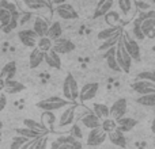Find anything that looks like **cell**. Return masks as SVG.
<instances>
[{
  "label": "cell",
  "mask_w": 155,
  "mask_h": 149,
  "mask_svg": "<svg viewBox=\"0 0 155 149\" xmlns=\"http://www.w3.org/2000/svg\"><path fill=\"white\" fill-rule=\"evenodd\" d=\"M71 102H68L65 98H60V96H49L42 100L37 102V107L41 109L42 111H56V110L68 107Z\"/></svg>",
  "instance_id": "cell-1"
},
{
  "label": "cell",
  "mask_w": 155,
  "mask_h": 149,
  "mask_svg": "<svg viewBox=\"0 0 155 149\" xmlns=\"http://www.w3.org/2000/svg\"><path fill=\"white\" fill-rule=\"evenodd\" d=\"M79 85L72 73H67L63 83V95L68 102H75L79 98Z\"/></svg>",
  "instance_id": "cell-2"
},
{
  "label": "cell",
  "mask_w": 155,
  "mask_h": 149,
  "mask_svg": "<svg viewBox=\"0 0 155 149\" xmlns=\"http://www.w3.org/2000/svg\"><path fill=\"white\" fill-rule=\"evenodd\" d=\"M121 38H123V35H121ZM121 38L118 40L117 45H116V59H117V62L121 68V72L128 73L132 67V59L128 52L125 50V48H124Z\"/></svg>",
  "instance_id": "cell-3"
},
{
  "label": "cell",
  "mask_w": 155,
  "mask_h": 149,
  "mask_svg": "<svg viewBox=\"0 0 155 149\" xmlns=\"http://www.w3.org/2000/svg\"><path fill=\"white\" fill-rule=\"evenodd\" d=\"M123 45L125 48V50L129 53L132 61H140V57H142V53H140V46L137 43V41L135 38H132L128 33L123 31Z\"/></svg>",
  "instance_id": "cell-4"
},
{
  "label": "cell",
  "mask_w": 155,
  "mask_h": 149,
  "mask_svg": "<svg viewBox=\"0 0 155 149\" xmlns=\"http://www.w3.org/2000/svg\"><path fill=\"white\" fill-rule=\"evenodd\" d=\"M127 110H128V100L125 98H120L110 106V118L114 121L125 117Z\"/></svg>",
  "instance_id": "cell-5"
},
{
  "label": "cell",
  "mask_w": 155,
  "mask_h": 149,
  "mask_svg": "<svg viewBox=\"0 0 155 149\" xmlns=\"http://www.w3.org/2000/svg\"><path fill=\"white\" fill-rule=\"evenodd\" d=\"M54 12L59 18L64 19V21H75L78 19V11L68 3L64 4H59L54 7Z\"/></svg>",
  "instance_id": "cell-6"
},
{
  "label": "cell",
  "mask_w": 155,
  "mask_h": 149,
  "mask_svg": "<svg viewBox=\"0 0 155 149\" xmlns=\"http://www.w3.org/2000/svg\"><path fill=\"white\" fill-rule=\"evenodd\" d=\"M18 38L23 46L26 48H33L34 49L37 46V41H38V35L34 33L33 29H23L21 31H18Z\"/></svg>",
  "instance_id": "cell-7"
},
{
  "label": "cell",
  "mask_w": 155,
  "mask_h": 149,
  "mask_svg": "<svg viewBox=\"0 0 155 149\" xmlns=\"http://www.w3.org/2000/svg\"><path fill=\"white\" fill-rule=\"evenodd\" d=\"M106 138H107V134L105 133V132L102 130V128L99 126V128L93 129V130L88 132L86 142H87L88 147H99L101 144H104Z\"/></svg>",
  "instance_id": "cell-8"
},
{
  "label": "cell",
  "mask_w": 155,
  "mask_h": 149,
  "mask_svg": "<svg viewBox=\"0 0 155 149\" xmlns=\"http://www.w3.org/2000/svg\"><path fill=\"white\" fill-rule=\"evenodd\" d=\"M99 91V84L98 83H87L84 84L79 91V99L80 102H88L97 96Z\"/></svg>",
  "instance_id": "cell-9"
},
{
  "label": "cell",
  "mask_w": 155,
  "mask_h": 149,
  "mask_svg": "<svg viewBox=\"0 0 155 149\" xmlns=\"http://www.w3.org/2000/svg\"><path fill=\"white\" fill-rule=\"evenodd\" d=\"M52 50H54L57 54H68L71 52L75 50V43L72 41L67 40V38H59L53 42Z\"/></svg>",
  "instance_id": "cell-10"
},
{
  "label": "cell",
  "mask_w": 155,
  "mask_h": 149,
  "mask_svg": "<svg viewBox=\"0 0 155 149\" xmlns=\"http://www.w3.org/2000/svg\"><path fill=\"white\" fill-rule=\"evenodd\" d=\"M131 88L136 94L142 95H148V94H155V84L147 80H136L135 83H132Z\"/></svg>",
  "instance_id": "cell-11"
},
{
  "label": "cell",
  "mask_w": 155,
  "mask_h": 149,
  "mask_svg": "<svg viewBox=\"0 0 155 149\" xmlns=\"http://www.w3.org/2000/svg\"><path fill=\"white\" fill-rule=\"evenodd\" d=\"M22 8L26 11H42L51 8V3L48 0H22Z\"/></svg>",
  "instance_id": "cell-12"
},
{
  "label": "cell",
  "mask_w": 155,
  "mask_h": 149,
  "mask_svg": "<svg viewBox=\"0 0 155 149\" xmlns=\"http://www.w3.org/2000/svg\"><path fill=\"white\" fill-rule=\"evenodd\" d=\"M75 109L76 106H70L64 110V111L60 114V118H59V126L64 128V126H70V125H74V121H75Z\"/></svg>",
  "instance_id": "cell-13"
},
{
  "label": "cell",
  "mask_w": 155,
  "mask_h": 149,
  "mask_svg": "<svg viewBox=\"0 0 155 149\" xmlns=\"http://www.w3.org/2000/svg\"><path fill=\"white\" fill-rule=\"evenodd\" d=\"M80 122H82V125L86 126L88 130H93V129H97L101 126V119H99L93 111L86 113V114L82 117Z\"/></svg>",
  "instance_id": "cell-14"
},
{
  "label": "cell",
  "mask_w": 155,
  "mask_h": 149,
  "mask_svg": "<svg viewBox=\"0 0 155 149\" xmlns=\"http://www.w3.org/2000/svg\"><path fill=\"white\" fill-rule=\"evenodd\" d=\"M140 19H142V30L144 37L150 38V40H155V19L150 18V16Z\"/></svg>",
  "instance_id": "cell-15"
},
{
  "label": "cell",
  "mask_w": 155,
  "mask_h": 149,
  "mask_svg": "<svg viewBox=\"0 0 155 149\" xmlns=\"http://www.w3.org/2000/svg\"><path fill=\"white\" fill-rule=\"evenodd\" d=\"M33 30L38 35V38L46 37L48 35V30H49V24L42 16H37L34 19V23H33Z\"/></svg>",
  "instance_id": "cell-16"
},
{
  "label": "cell",
  "mask_w": 155,
  "mask_h": 149,
  "mask_svg": "<svg viewBox=\"0 0 155 149\" xmlns=\"http://www.w3.org/2000/svg\"><path fill=\"white\" fill-rule=\"evenodd\" d=\"M113 4H114V0H99V2L97 3L95 11H94V18L105 16L107 12L112 11Z\"/></svg>",
  "instance_id": "cell-17"
},
{
  "label": "cell",
  "mask_w": 155,
  "mask_h": 149,
  "mask_svg": "<svg viewBox=\"0 0 155 149\" xmlns=\"http://www.w3.org/2000/svg\"><path fill=\"white\" fill-rule=\"evenodd\" d=\"M117 122V129L118 130H121L123 133H125V132H131L132 129H135L137 126V119H135V118L132 117H123L120 118V119L116 121Z\"/></svg>",
  "instance_id": "cell-18"
},
{
  "label": "cell",
  "mask_w": 155,
  "mask_h": 149,
  "mask_svg": "<svg viewBox=\"0 0 155 149\" xmlns=\"http://www.w3.org/2000/svg\"><path fill=\"white\" fill-rule=\"evenodd\" d=\"M44 59H45V53H44L42 50H40L38 48H34L31 50V53H30V56H29L30 69H35V68H38L44 62Z\"/></svg>",
  "instance_id": "cell-19"
},
{
  "label": "cell",
  "mask_w": 155,
  "mask_h": 149,
  "mask_svg": "<svg viewBox=\"0 0 155 149\" xmlns=\"http://www.w3.org/2000/svg\"><path fill=\"white\" fill-rule=\"evenodd\" d=\"M107 138H109V141L112 142L113 145H116V147L127 148V138H125V136H124L123 132L118 130V129L110 132V133L107 134Z\"/></svg>",
  "instance_id": "cell-20"
},
{
  "label": "cell",
  "mask_w": 155,
  "mask_h": 149,
  "mask_svg": "<svg viewBox=\"0 0 155 149\" xmlns=\"http://www.w3.org/2000/svg\"><path fill=\"white\" fill-rule=\"evenodd\" d=\"M105 60H106V65L109 67V69H112L113 72H121V68L117 62V59H116V46L106 50Z\"/></svg>",
  "instance_id": "cell-21"
},
{
  "label": "cell",
  "mask_w": 155,
  "mask_h": 149,
  "mask_svg": "<svg viewBox=\"0 0 155 149\" xmlns=\"http://www.w3.org/2000/svg\"><path fill=\"white\" fill-rule=\"evenodd\" d=\"M124 30H123V27L118 24V26H109L107 29H104V30H101V31L98 33V40L99 41H106V40H109V38H112V37H114V35H117V34H121Z\"/></svg>",
  "instance_id": "cell-22"
},
{
  "label": "cell",
  "mask_w": 155,
  "mask_h": 149,
  "mask_svg": "<svg viewBox=\"0 0 155 149\" xmlns=\"http://www.w3.org/2000/svg\"><path fill=\"white\" fill-rule=\"evenodd\" d=\"M44 61L53 69H61V60H60V54H57L54 50H49L45 53V59Z\"/></svg>",
  "instance_id": "cell-23"
},
{
  "label": "cell",
  "mask_w": 155,
  "mask_h": 149,
  "mask_svg": "<svg viewBox=\"0 0 155 149\" xmlns=\"http://www.w3.org/2000/svg\"><path fill=\"white\" fill-rule=\"evenodd\" d=\"M16 73V62L15 61H8L7 64H4L2 67V71H0V77L7 81V80H12L14 76Z\"/></svg>",
  "instance_id": "cell-24"
},
{
  "label": "cell",
  "mask_w": 155,
  "mask_h": 149,
  "mask_svg": "<svg viewBox=\"0 0 155 149\" xmlns=\"http://www.w3.org/2000/svg\"><path fill=\"white\" fill-rule=\"evenodd\" d=\"M15 132L18 136L25 137V138H27V140H38V138H41V137H45V134L40 133V132H35V130H33V129L25 128V126L23 128L15 129Z\"/></svg>",
  "instance_id": "cell-25"
},
{
  "label": "cell",
  "mask_w": 155,
  "mask_h": 149,
  "mask_svg": "<svg viewBox=\"0 0 155 149\" xmlns=\"http://www.w3.org/2000/svg\"><path fill=\"white\" fill-rule=\"evenodd\" d=\"M61 35H63V27H61V23H60L59 21H54L52 24H49L48 35H46L49 40L54 42L56 40L61 38Z\"/></svg>",
  "instance_id": "cell-26"
},
{
  "label": "cell",
  "mask_w": 155,
  "mask_h": 149,
  "mask_svg": "<svg viewBox=\"0 0 155 149\" xmlns=\"http://www.w3.org/2000/svg\"><path fill=\"white\" fill-rule=\"evenodd\" d=\"M23 126L25 128L33 129V130H35V132H40V133L45 134V136L49 133V130L46 129L45 125H42V123L38 122V121L31 119V118H26V119H23Z\"/></svg>",
  "instance_id": "cell-27"
},
{
  "label": "cell",
  "mask_w": 155,
  "mask_h": 149,
  "mask_svg": "<svg viewBox=\"0 0 155 149\" xmlns=\"http://www.w3.org/2000/svg\"><path fill=\"white\" fill-rule=\"evenodd\" d=\"M93 113L99 118V119H106L110 117V107L104 103H95L93 106Z\"/></svg>",
  "instance_id": "cell-28"
},
{
  "label": "cell",
  "mask_w": 155,
  "mask_h": 149,
  "mask_svg": "<svg viewBox=\"0 0 155 149\" xmlns=\"http://www.w3.org/2000/svg\"><path fill=\"white\" fill-rule=\"evenodd\" d=\"M41 123L46 126L49 132L53 129L54 123H56V115L53 114V111H42L41 113Z\"/></svg>",
  "instance_id": "cell-29"
},
{
  "label": "cell",
  "mask_w": 155,
  "mask_h": 149,
  "mask_svg": "<svg viewBox=\"0 0 155 149\" xmlns=\"http://www.w3.org/2000/svg\"><path fill=\"white\" fill-rule=\"evenodd\" d=\"M25 90V85L22 84V83L16 81V80H7L5 81V88L4 91L7 94H19L22 92V91Z\"/></svg>",
  "instance_id": "cell-30"
},
{
  "label": "cell",
  "mask_w": 155,
  "mask_h": 149,
  "mask_svg": "<svg viewBox=\"0 0 155 149\" xmlns=\"http://www.w3.org/2000/svg\"><path fill=\"white\" fill-rule=\"evenodd\" d=\"M136 103L144 107H155V94H148V95H142L136 99Z\"/></svg>",
  "instance_id": "cell-31"
},
{
  "label": "cell",
  "mask_w": 155,
  "mask_h": 149,
  "mask_svg": "<svg viewBox=\"0 0 155 149\" xmlns=\"http://www.w3.org/2000/svg\"><path fill=\"white\" fill-rule=\"evenodd\" d=\"M117 4L121 14L127 16L131 14L132 8H134V0H117Z\"/></svg>",
  "instance_id": "cell-32"
},
{
  "label": "cell",
  "mask_w": 155,
  "mask_h": 149,
  "mask_svg": "<svg viewBox=\"0 0 155 149\" xmlns=\"http://www.w3.org/2000/svg\"><path fill=\"white\" fill-rule=\"evenodd\" d=\"M101 128H102V130L105 132L106 134H109L110 132H113V130H116L117 129V122H116L113 118H106V119H102V122H101Z\"/></svg>",
  "instance_id": "cell-33"
},
{
  "label": "cell",
  "mask_w": 155,
  "mask_h": 149,
  "mask_svg": "<svg viewBox=\"0 0 155 149\" xmlns=\"http://www.w3.org/2000/svg\"><path fill=\"white\" fill-rule=\"evenodd\" d=\"M52 46H53V41H51L48 37L38 38V41H37V48L40 49V50H42L44 53H46V52L52 50Z\"/></svg>",
  "instance_id": "cell-34"
},
{
  "label": "cell",
  "mask_w": 155,
  "mask_h": 149,
  "mask_svg": "<svg viewBox=\"0 0 155 149\" xmlns=\"http://www.w3.org/2000/svg\"><path fill=\"white\" fill-rule=\"evenodd\" d=\"M121 35H123V33H121V34L114 35V37L109 38V40H106V41H104V43H102V45L99 46V50H109V49L114 48V46L117 45L118 40L121 38Z\"/></svg>",
  "instance_id": "cell-35"
},
{
  "label": "cell",
  "mask_w": 155,
  "mask_h": 149,
  "mask_svg": "<svg viewBox=\"0 0 155 149\" xmlns=\"http://www.w3.org/2000/svg\"><path fill=\"white\" fill-rule=\"evenodd\" d=\"M132 34H134L135 40H139L143 41L144 40V34H143V30H142V19H137V21L134 22V29H132Z\"/></svg>",
  "instance_id": "cell-36"
},
{
  "label": "cell",
  "mask_w": 155,
  "mask_h": 149,
  "mask_svg": "<svg viewBox=\"0 0 155 149\" xmlns=\"http://www.w3.org/2000/svg\"><path fill=\"white\" fill-rule=\"evenodd\" d=\"M12 14L11 11L8 10H4V8H0V29H4L5 24L8 23V22L11 21V18H12Z\"/></svg>",
  "instance_id": "cell-37"
},
{
  "label": "cell",
  "mask_w": 155,
  "mask_h": 149,
  "mask_svg": "<svg viewBox=\"0 0 155 149\" xmlns=\"http://www.w3.org/2000/svg\"><path fill=\"white\" fill-rule=\"evenodd\" d=\"M105 21H106V23L109 24V26H118V22H120V16H118L117 12H114V11H110V12H107L106 15H105Z\"/></svg>",
  "instance_id": "cell-38"
},
{
  "label": "cell",
  "mask_w": 155,
  "mask_h": 149,
  "mask_svg": "<svg viewBox=\"0 0 155 149\" xmlns=\"http://www.w3.org/2000/svg\"><path fill=\"white\" fill-rule=\"evenodd\" d=\"M16 27H18V14L14 12V14H12V18H11V21L8 22L7 24H5V27L3 29V31H4L5 34H8V33H11L12 30H15Z\"/></svg>",
  "instance_id": "cell-39"
},
{
  "label": "cell",
  "mask_w": 155,
  "mask_h": 149,
  "mask_svg": "<svg viewBox=\"0 0 155 149\" xmlns=\"http://www.w3.org/2000/svg\"><path fill=\"white\" fill-rule=\"evenodd\" d=\"M136 80H147L155 84V71H143V72L137 73Z\"/></svg>",
  "instance_id": "cell-40"
},
{
  "label": "cell",
  "mask_w": 155,
  "mask_h": 149,
  "mask_svg": "<svg viewBox=\"0 0 155 149\" xmlns=\"http://www.w3.org/2000/svg\"><path fill=\"white\" fill-rule=\"evenodd\" d=\"M27 141H29V140L25 138V137H21V136L14 137L12 141H11V144H10V149H21Z\"/></svg>",
  "instance_id": "cell-41"
},
{
  "label": "cell",
  "mask_w": 155,
  "mask_h": 149,
  "mask_svg": "<svg viewBox=\"0 0 155 149\" xmlns=\"http://www.w3.org/2000/svg\"><path fill=\"white\" fill-rule=\"evenodd\" d=\"M71 136L74 137L75 140H82L83 137V133H82V129L78 123H74L72 128H71Z\"/></svg>",
  "instance_id": "cell-42"
},
{
  "label": "cell",
  "mask_w": 155,
  "mask_h": 149,
  "mask_svg": "<svg viewBox=\"0 0 155 149\" xmlns=\"http://www.w3.org/2000/svg\"><path fill=\"white\" fill-rule=\"evenodd\" d=\"M0 8L8 10V11H11V12H16L15 4H12V3H10V2H7V0H0Z\"/></svg>",
  "instance_id": "cell-43"
},
{
  "label": "cell",
  "mask_w": 155,
  "mask_h": 149,
  "mask_svg": "<svg viewBox=\"0 0 155 149\" xmlns=\"http://www.w3.org/2000/svg\"><path fill=\"white\" fill-rule=\"evenodd\" d=\"M34 149H48V138H46V136L38 138V141H37V144H35Z\"/></svg>",
  "instance_id": "cell-44"
},
{
  "label": "cell",
  "mask_w": 155,
  "mask_h": 149,
  "mask_svg": "<svg viewBox=\"0 0 155 149\" xmlns=\"http://www.w3.org/2000/svg\"><path fill=\"white\" fill-rule=\"evenodd\" d=\"M75 141H76V140L74 138L71 134L68 137L63 136V137H59V138H57V142H59V144H74Z\"/></svg>",
  "instance_id": "cell-45"
},
{
  "label": "cell",
  "mask_w": 155,
  "mask_h": 149,
  "mask_svg": "<svg viewBox=\"0 0 155 149\" xmlns=\"http://www.w3.org/2000/svg\"><path fill=\"white\" fill-rule=\"evenodd\" d=\"M135 5H136L139 10H142V11H148L151 8V5L147 4V3H144V2H136L135 3Z\"/></svg>",
  "instance_id": "cell-46"
},
{
  "label": "cell",
  "mask_w": 155,
  "mask_h": 149,
  "mask_svg": "<svg viewBox=\"0 0 155 149\" xmlns=\"http://www.w3.org/2000/svg\"><path fill=\"white\" fill-rule=\"evenodd\" d=\"M5 104H7V96H5V94L0 92V113L5 109Z\"/></svg>",
  "instance_id": "cell-47"
},
{
  "label": "cell",
  "mask_w": 155,
  "mask_h": 149,
  "mask_svg": "<svg viewBox=\"0 0 155 149\" xmlns=\"http://www.w3.org/2000/svg\"><path fill=\"white\" fill-rule=\"evenodd\" d=\"M37 141H38V140H29V141H27L21 149H34L35 144H37Z\"/></svg>",
  "instance_id": "cell-48"
},
{
  "label": "cell",
  "mask_w": 155,
  "mask_h": 149,
  "mask_svg": "<svg viewBox=\"0 0 155 149\" xmlns=\"http://www.w3.org/2000/svg\"><path fill=\"white\" fill-rule=\"evenodd\" d=\"M59 149H74V144H60Z\"/></svg>",
  "instance_id": "cell-49"
},
{
  "label": "cell",
  "mask_w": 155,
  "mask_h": 149,
  "mask_svg": "<svg viewBox=\"0 0 155 149\" xmlns=\"http://www.w3.org/2000/svg\"><path fill=\"white\" fill-rule=\"evenodd\" d=\"M74 149H83V145H82V142H80V140H76V141L74 142Z\"/></svg>",
  "instance_id": "cell-50"
},
{
  "label": "cell",
  "mask_w": 155,
  "mask_h": 149,
  "mask_svg": "<svg viewBox=\"0 0 155 149\" xmlns=\"http://www.w3.org/2000/svg\"><path fill=\"white\" fill-rule=\"evenodd\" d=\"M5 88V80L3 77H0V92H3Z\"/></svg>",
  "instance_id": "cell-51"
},
{
  "label": "cell",
  "mask_w": 155,
  "mask_h": 149,
  "mask_svg": "<svg viewBox=\"0 0 155 149\" xmlns=\"http://www.w3.org/2000/svg\"><path fill=\"white\" fill-rule=\"evenodd\" d=\"M51 2H52V4L59 5V4H64V3H67L68 0H51Z\"/></svg>",
  "instance_id": "cell-52"
},
{
  "label": "cell",
  "mask_w": 155,
  "mask_h": 149,
  "mask_svg": "<svg viewBox=\"0 0 155 149\" xmlns=\"http://www.w3.org/2000/svg\"><path fill=\"white\" fill-rule=\"evenodd\" d=\"M59 147H60V144L57 142V140H56V141H53V142L51 144V149H59Z\"/></svg>",
  "instance_id": "cell-53"
},
{
  "label": "cell",
  "mask_w": 155,
  "mask_h": 149,
  "mask_svg": "<svg viewBox=\"0 0 155 149\" xmlns=\"http://www.w3.org/2000/svg\"><path fill=\"white\" fill-rule=\"evenodd\" d=\"M151 130H153L154 133H155V119L153 121V125H151Z\"/></svg>",
  "instance_id": "cell-54"
},
{
  "label": "cell",
  "mask_w": 155,
  "mask_h": 149,
  "mask_svg": "<svg viewBox=\"0 0 155 149\" xmlns=\"http://www.w3.org/2000/svg\"><path fill=\"white\" fill-rule=\"evenodd\" d=\"M0 142H2V132H0Z\"/></svg>",
  "instance_id": "cell-55"
},
{
  "label": "cell",
  "mask_w": 155,
  "mask_h": 149,
  "mask_svg": "<svg viewBox=\"0 0 155 149\" xmlns=\"http://www.w3.org/2000/svg\"><path fill=\"white\" fill-rule=\"evenodd\" d=\"M151 3H153V4L155 5V0H151Z\"/></svg>",
  "instance_id": "cell-56"
},
{
  "label": "cell",
  "mask_w": 155,
  "mask_h": 149,
  "mask_svg": "<svg viewBox=\"0 0 155 149\" xmlns=\"http://www.w3.org/2000/svg\"><path fill=\"white\" fill-rule=\"evenodd\" d=\"M0 71H2V67H0Z\"/></svg>",
  "instance_id": "cell-57"
}]
</instances>
